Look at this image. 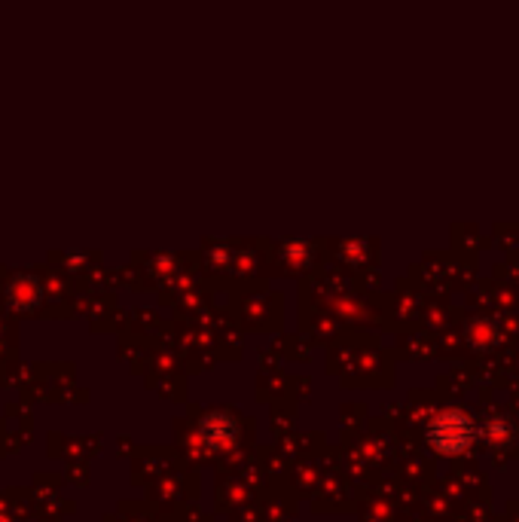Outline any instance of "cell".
Here are the masks:
<instances>
[{
    "label": "cell",
    "mask_w": 519,
    "mask_h": 522,
    "mask_svg": "<svg viewBox=\"0 0 519 522\" xmlns=\"http://www.w3.org/2000/svg\"><path fill=\"white\" fill-rule=\"evenodd\" d=\"M431 440L446 449L455 452L471 440V422L465 416H452V413H440L431 425Z\"/></svg>",
    "instance_id": "6da1fadb"
}]
</instances>
